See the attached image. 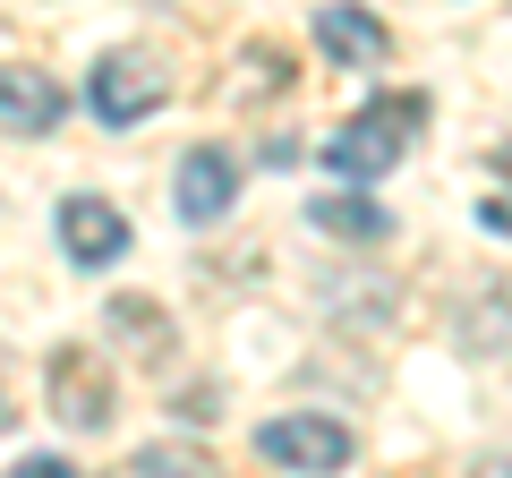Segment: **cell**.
Wrapping results in <instances>:
<instances>
[{"instance_id": "obj_7", "label": "cell", "mask_w": 512, "mask_h": 478, "mask_svg": "<svg viewBox=\"0 0 512 478\" xmlns=\"http://www.w3.org/2000/svg\"><path fill=\"white\" fill-rule=\"evenodd\" d=\"M316 43H325L333 69H367V60H384V26L367 18V9H350V0L316 9Z\"/></svg>"}, {"instance_id": "obj_13", "label": "cell", "mask_w": 512, "mask_h": 478, "mask_svg": "<svg viewBox=\"0 0 512 478\" xmlns=\"http://www.w3.org/2000/svg\"><path fill=\"white\" fill-rule=\"evenodd\" d=\"M495 171H512V146H495Z\"/></svg>"}, {"instance_id": "obj_8", "label": "cell", "mask_w": 512, "mask_h": 478, "mask_svg": "<svg viewBox=\"0 0 512 478\" xmlns=\"http://www.w3.org/2000/svg\"><path fill=\"white\" fill-rule=\"evenodd\" d=\"M308 222L333 239H384L393 231V214H384L376 197H308Z\"/></svg>"}, {"instance_id": "obj_5", "label": "cell", "mask_w": 512, "mask_h": 478, "mask_svg": "<svg viewBox=\"0 0 512 478\" xmlns=\"http://www.w3.org/2000/svg\"><path fill=\"white\" fill-rule=\"evenodd\" d=\"M60 248H69L77 265H111V257L128 248L120 205H103V197H60Z\"/></svg>"}, {"instance_id": "obj_3", "label": "cell", "mask_w": 512, "mask_h": 478, "mask_svg": "<svg viewBox=\"0 0 512 478\" xmlns=\"http://www.w3.org/2000/svg\"><path fill=\"white\" fill-rule=\"evenodd\" d=\"M43 393H52V419L77 427V436H94V427H111V376H103V350L69 342L43 368Z\"/></svg>"}, {"instance_id": "obj_2", "label": "cell", "mask_w": 512, "mask_h": 478, "mask_svg": "<svg viewBox=\"0 0 512 478\" xmlns=\"http://www.w3.org/2000/svg\"><path fill=\"white\" fill-rule=\"evenodd\" d=\"M163 94H171V69H163L154 52H111V60H94V120H103V129H137Z\"/></svg>"}, {"instance_id": "obj_4", "label": "cell", "mask_w": 512, "mask_h": 478, "mask_svg": "<svg viewBox=\"0 0 512 478\" xmlns=\"http://www.w3.org/2000/svg\"><path fill=\"white\" fill-rule=\"evenodd\" d=\"M256 453L265 461H282V470H342L350 461V427H333V419H265L256 427Z\"/></svg>"}, {"instance_id": "obj_12", "label": "cell", "mask_w": 512, "mask_h": 478, "mask_svg": "<svg viewBox=\"0 0 512 478\" xmlns=\"http://www.w3.org/2000/svg\"><path fill=\"white\" fill-rule=\"evenodd\" d=\"M478 222H487V231H512V197H487V205H478Z\"/></svg>"}, {"instance_id": "obj_1", "label": "cell", "mask_w": 512, "mask_h": 478, "mask_svg": "<svg viewBox=\"0 0 512 478\" xmlns=\"http://www.w3.org/2000/svg\"><path fill=\"white\" fill-rule=\"evenodd\" d=\"M427 120V94H384V103H367L359 120H342V137L325 146L333 171H350V180H384V171L402 163L410 129Z\"/></svg>"}, {"instance_id": "obj_11", "label": "cell", "mask_w": 512, "mask_h": 478, "mask_svg": "<svg viewBox=\"0 0 512 478\" xmlns=\"http://www.w3.org/2000/svg\"><path fill=\"white\" fill-rule=\"evenodd\" d=\"M137 470H205V453H188V444H146Z\"/></svg>"}, {"instance_id": "obj_6", "label": "cell", "mask_w": 512, "mask_h": 478, "mask_svg": "<svg viewBox=\"0 0 512 478\" xmlns=\"http://www.w3.org/2000/svg\"><path fill=\"white\" fill-rule=\"evenodd\" d=\"M171 197H180V214H188V222H214L222 205L239 197V171H231V154H222V146H197V154L180 163V188H171Z\"/></svg>"}, {"instance_id": "obj_10", "label": "cell", "mask_w": 512, "mask_h": 478, "mask_svg": "<svg viewBox=\"0 0 512 478\" xmlns=\"http://www.w3.org/2000/svg\"><path fill=\"white\" fill-rule=\"evenodd\" d=\"M111 325H128L137 350H163V308H146V299H111Z\"/></svg>"}, {"instance_id": "obj_9", "label": "cell", "mask_w": 512, "mask_h": 478, "mask_svg": "<svg viewBox=\"0 0 512 478\" xmlns=\"http://www.w3.org/2000/svg\"><path fill=\"white\" fill-rule=\"evenodd\" d=\"M0 86H9V137H43L60 120V94L43 86V77H26L18 60H9V77H0Z\"/></svg>"}]
</instances>
